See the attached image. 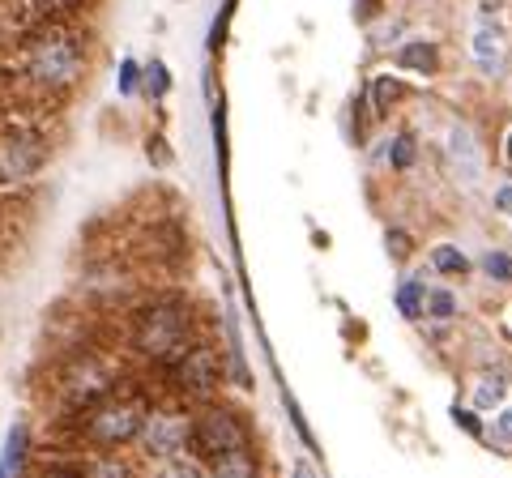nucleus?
Wrapping results in <instances>:
<instances>
[{"mask_svg": "<svg viewBox=\"0 0 512 478\" xmlns=\"http://www.w3.org/2000/svg\"><path fill=\"white\" fill-rule=\"evenodd\" d=\"M18 77L43 94L60 99L86 77V39L69 22H43L18 39Z\"/></svg>", "mask_w": 512, "mask_h": 478, "instance_id": "1", "label": "nucleus"}, {"mask_svg": "<svg viewBox=\"0 0 512 478\" xmlns=\"http://www.w3.org/2000/svg\"><path fill=\"white\" fill-rule=\"evenodd\" d=\"M133 346L146 359L171 363L180 350L192 346V308L184 299H171V295L141 304L133 312Z\"/></svg>", "mask_w": 512, "mask_h": 478, "instance_id": "2", "label": "nucleus"}, {"mask_svg": "<svg viewBox=\"0 0 512 478\" xmlns=\"http://www.w3.org/2000/svg\"><path fill=\"white\" fill-rule=\"evenodd\" d=\"M141 414H146V406L133 402V397H103V402L86 406L82 414V440L90 444V449H120V444L137 440V427H141Z\"/></svg>", "mask_w": 512, "mask_h": 478, "instance_id": "3", "label": "nucleus"}, {"mask_svg": "<svg viewBox=\"0 0 512 478\" xmlns=\"http://www.w3.org/2000/svg\"><path fill=\"white\" fill-rule=\"evenodd\" d=\"M47 158H52V146L39 129H30V124L0 129V188L30 184L47 167Z\"/></svg>", "mask_w": 512, "mask_h": 478, "instance_id": "4", "label": "nucleus"}, {"mask_svg": "<svg viewBox=\"0 0 512 478\" xmlns=\"http://www.w3.org/2000/svg\"><path fill=\"white\" fill-rule=\"evenodd\" d=\"M188 444L201 457H218L227 449H239L248 444V427L239 423V414L231 406H205L201 414H192L188 423Z\"/></svg>", "mask_w": 512, "mask_h": 478, "instance_id": "5", "label": "nucleus"}, {"mask_svg": "<svg viewBox=\"0 0 512 478\" xmlns=\"http://www.w3.org/2000/svg\"><path fill=\"white\" fill-rule=\"evenodd\" d=\"M167 368H171L175 389L188 393V397H205L222 385V359H218V350L205 346V342H192L188 350H180Z\"/></svg>", "mask_w": 512, "mask_h": 478, "instance_id": "6", "label": "nucleus"}, {"mask_svg": "<svg viewBox=\"0 0 512 478\" xmlns=\"http://www.w3.org/2000/svg\"><path fill=\"white\" fill-rule=\"evenodd\" d=\"M188 414L180 410H146L141 414V427H137V440L141 449L154 453V457H175L188 444Z\"/></svg>", "mask_w": 512, "mask_h": 478, "instance_id": "7", "label": "nucleus"}, {"mask_svg": "<svg viewBox=\"0 0 512 478\" xmlns=\"http://www.w3.org/2000/svg\"><path fill=\"white\" fill-rule=\"evenodd\" d=\"M60 389H64V397H69V406L86 410V406L103 402V397L111 393V376H107V368H103L99 359L77 355L69 368L60 372Z\"/></svg>", "mask_w": 512, "mask_h": 478, "instance_id": "8", "label": "nucleus"}, {"mask_svg": "<svg viewBox=\"0 0 512 478\" xmlns=\"http://www.w3.org/2000/svg\"><path fill=\"white\" fill-rule=\"evenodd\" d=\"M448 158H453V167L466 175V184H478L483 154H478V141H474L470 129H453V133H448Z\"/></svg>", "mask_w": 512, "mask_h": 478, "instance_id": "9", "label": "nucleus"}, {"mask_svg": "<svg viewBox=\"0 0 512 478\" xmlns=\"http://www.w3.org/2000/svg\"><path fill=\"white\" fill-rule=\"evenodd\" d=\"M210 478H256V457L248 453V444L210 457Z\"/></svg>", "mask_w": 512, "mask_h": 478, "instance_id": "10", "label": "nucleus"}, {"mask_svg": "<svg viewBox=\"0 0 512 478\" xmlns=\"http://www.w3.org/2000/svg\"><path fill=\"white\" fill-rule=\"evenodd\" d=\"M474 56H478V65H483L487 73L500 69V30H495V26H478V35H474Z\"/></svg>", "mask_w": 512, "mask_h": 478, "instance_id": "11", "label": "nucleus"}, {"mask_svg": "<svg viewBox=\"0 0 512 478\" xmlns=\"http://www.w3.org/2000/svg\"><path fill=\"white\" fill-rule=\"evenodd\" d=\"M397 65L410 69V73H436V47L431 43H406L397 52Z\"/></svg>", "mask_w": 512, "mask_h": 478, "instance_id": "12", "label": "nucleus"}, {"mask_svg": "<svg viewBox=\"0 0 512 478\" xmlns=\"http://www.w3.org/2000/svg\"><path fill=\"white\" fill-rule=\"evenodd\" d=\"M167 90H171V73L163 60L141 65V94H146V99H167Z\"/></svg>", "mask_w": 512, "mask_h": 478, "instance_id": "13", "label": "nucleus"}, {"mask_svg": "<svg viewBox=\"0 0 512 478\" xmlns=\"http://www.w3.org/2000/svg\"><path fill=\"white\" fill-rule=\"evenodd\" d=\"M154 478H205L197 461H188L184 453H175V457H163V466H158Z\"/></svg>", "mask_w": 512, "mask_h": 478, "instance_id": "14", "label": "nucleus"}, {"mask_svg": "<svg viewBox=\"0 0 512 478\" xmlns=\"http://www.w3.org/2000/svg\"><path fill=\"white\" fill-rule=\"evenodd\" d=\"M431 265H436L440 274H466V269H470L466 252H457V248H448V244H440L436 252H431Z\"/></svg>", "mask_w": 512, "mask_h": 478, "instance_id": "15", "label": "nucleus"}, {"mask_svg": "<svg viewBox=\"0 0 512 478\" xmlns=\"http://www.w3.org/2000/svg\"><path fill=\"white\" fill-rule=\"evenodd\" d=\"M116 90L124 94V99H133V94H141V65L133 56L120 60V73H116Z\"/></svg>", "mask_w": 512, "mask_h": 478, "instance_id": "16", "label": "nucleus"}, {"mask_svg": "<svg viewBox=\"0 0 512 478\" xmlns=\"http://www.w3.org/2000/svg\"><path fill=\"white\" fill-rule=\"evenodd\" d=\"M423 286L419 282H402V286H397V308H402V316H410V321H414V316H419L423 312Z\"/></svg>", "mask_w": 512, "mask_h": 478, "instance_id": "17", "label": "nucleus"}, {"mask_svg": "<svg viewBox=\"0 0 512 478\" xmlns=\"http://www.w3.org/2000/svg\"><path fill=\"white\" fill-rule=\"evenodd\" d=\"M504 389H508V385H504L500 376H487L483 385H478V393H474V406H478V410H495V406L504 402Z\"/></svg>", "mask_w": 512, "mask_h": 478, "instance_id": "18", "label": "nucleus"}, {"mask_svg": "<svg viewBox=\"0 0 512 478\" xmlns=\"http://www.w3.org/2000/svg\"><path fill=\"white\" fill-rule=\"evenodd\" d=\"M423 308L436 316V321H448V316L457 312V299L448 295V291H427V295H423Z\"/></svg>", "mask_w": 512, "mask_h": 478, "instance_id": "19", "label": "nucleus"}, {"mask_svg": "<svg viewBox=\"0 0 512 478\" xmlns=\"http://www.w3.org/2000/svg\"><path fill=\"white\" fill-rule=\"evenodd\" d=\"M483 274L495 282H512V257L508 252H487L483 257Z\"/></svg>", "mask_w": 512, "mask_h": 478, "instance_id": "20", "label": "nucleus"}, {"mask_svg": "<svg viewBox=\"0 0 512 478\" xmlns=\"http://www.w3.org/2000/svg\"><path fill=\"white\" fill-rule=\"evenodd\" d=\"M402 94V86L393 82V77H376V86H372V99H376V116H384V111L393 107V99Z\"/></svg>", "mask_w": 512, "mask_h": 478, "instance_id": "21", "label": "nucleus"}, {"mask_svg": "<svg viewBox=\"0 0 512 478\" xmlns=\"http://www.w3.org/2000/svg\"><path fill=\"white\" fill-rule=\"evenodd\" d=\"M389 163H393L397 171L414 167V137H393V146H389Z\"/></svg>", "mask_w": 512, "mask_h": 478, "instance_id": "22", "label": "nucleus"}, {"mask_svg": "<svg viewBox=\"0 0 512 478\" xmlns=\"http://www.w3.org/2000/svg\"><path fill=\"white\" fill-rule=\"evenodd\" d=\"M86 478H133V474H128V466H120L116 457H103V461H94Z\"/></svg>", "mask_w": 512, "mask_h": 478, "instance_id": "23", "label": "nucleus"}, {"mask_svg": "<svg viewBox=\"0 0 512 478\" xmlns=\"http://www.w3.org/2000/svg\"><path fill=\"white\" fill-rule=\"evenodd\" d=\"M495 440H500L504 449H512V406L500 414V419H495Z\"/></svg>", "mask_w": 512, "mask_h": 478, "instance_id": "24", "label": "nucleus"}, {"mask_svg": "<svg viewBox=\"0 0 512 478\" xmlns=\"http://www.w3.org/2000/svg\"><path fill=\"white\" fill-rule=\"evenodd\" d=\"M39 478H86V470H77V466H47Z\"/></svg>", "mask_w": 512, "mask_h": 478, "instance_id": "25", "label": "nucleus"}, {"mask_svg": "<svg viewBox=\"0 0 512 478\" xmlns=\"http://www.w3.org/2000/svg\"><path fill=\"white\" fill-rule=\"evenodd\" d=\"M453 423H457V427H466L470 436H478V419H474L470 410H453Z\"/></svg>", "mask_w": 512, "mask_h": 478, "instance_id": "26", "label": "nucleus"}, {"mask_svg": "<svg viewBox=\"0 0 512 478\" xmlns=\"http://www.w3.org/2000/svg\"><path fill=\"white\" fill-rule=\"evenodd\" d=\"M495 205H500L504 214H512V184H508V188H500V193H495Z\"/></svg>", "mask_w": 512, "mask_h": 478, "instance_id": "27", "label": "nucleus"}, {"mask_svg": "<svg viewBox=\"0 0 512 478\" xmlns=\"http://www.w3.org/2000/svg\"><path fill=\"white\" fill-rule=\"evenodd\" d=\"M389 248L397 252V257H406V235H389Z\"/></svg>", "mask_w": 512, "mask_h": 478, "instance_id": "28", "label": "nucleus"}, {"mask_svg": "<svg viewBox=\"0 0 512 478\" xmlns=\"http://www.w3.org/2000/svg\"><path fill=\"white\" fill-rule=\"evenodd\" d=\"M0 244H5V214H0Z\"/></svg>", "mask_w": 512, "mask_h": 478, "instance_id": "29", "label": "nucleus"}, {"mask_svg": "<svg viewBox=\"0 0 512 478\" xmlns=\"http://www.w3.org/2000/svg\"><path fill=\"white\" fill-rule=\"evenodd\" d=\"M299 478H312V470H308V466H299Z\"/></svg>", "mask_w": 512, "mask_h": 478, "instance_id": "30", "label": "nucleus"}, {"mask_svg": "<svg viewBox=\"0 0 512 478\" xmlns=\"http://www.w3.org/2000/svg\"><path fill=\"white\" fill-rule=\"evenodd\" d=\"M0 478H13V474H9V470H5V466H0Z\"/></svg>", "mask_w": 512, "mask_h": 478, "instance_id": "31", "label": "nucleus"}, {"mask_svg": "<svg viewBox=\"0 0 512 478\" xmlns=\"http://www.w3.org/2000/svg\"><path fill=\"white\" fill-rule=\"evenodd\" d=\"M508 158H512V141H508Z\"/></svg>", "mask_w": 512, "mask_h": 478, "instance_id": "32", "label": "nucleus"}]
</instances>
